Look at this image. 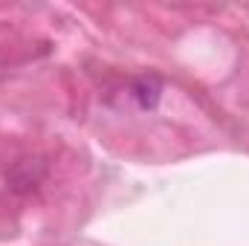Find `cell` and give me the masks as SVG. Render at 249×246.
<instances>
[{
  "instance_id": "cell-1",
  "label": "cell",
  "mask_w": 249,
  "mask_h": 246,
  "mask_svg": "<svg viewBox=\"0 0 249 246\" xmlns=\"http://www.w3.org/2000/svg\"><path fill=\"white\" fill-rule=\"evenodd\" d=\"M136 99H139L142 107H154L157 99H160V84H157L154 78H142V81L136 84Z\"/></svg>"
}]
</instances>
